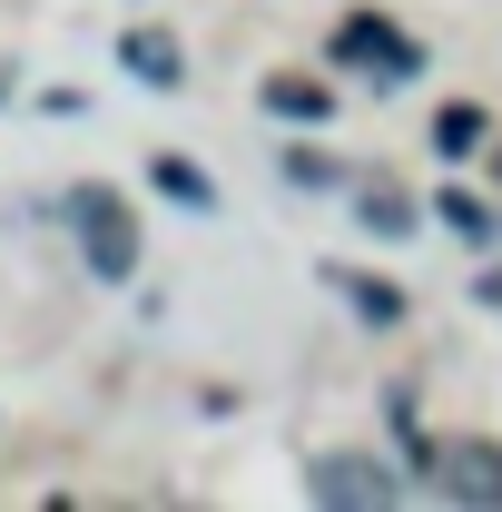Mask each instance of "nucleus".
<instances>
[{
  "mask_svg": "<svg viewBox=\"0 0 502 512\" xmlns=\"http://www.w3.org/2000/svg\"><path fill=\"white\" fill-rule=\"evenodd\" d=\"M158 188H168V197H188V207H207V178H197L188 158H158Z\"/></svg>",
  "mask_w": 502,
  "mask_h": 512,
  "instance_id": "1a4fd4ad",
  "label": "nucleus"
},
{
  "mask_svg": "<svg viewBox=\"0 0 502 512\" xmlns=\"http://www.w3.org/2000/svg\"><path fill=\"white\" fill-rule=\"evenodd\" d=\"M69 227H79V256H89L99 276H128V266H138V217H128V197L69 188Z\"/></svg>",
  "mask_w": 502,
  "mask_h": 512,
  "instance_id": "f257e3e1",
  "label": "nucleus"
},
{
  "mask_svg": "<svg viewBox=\"0 0 502 512\" xmlns=\"http://www.w3.org/2000/svg\"><path fill=\"white\" fill-rule=\"evenodd\" d=\"M335 60H355L365 79H414V69H424V50H414V40H404L394 20H375V10H355V20L335 30Z\"/></svg>",
  "mask_w": 502,
  "mask_h": 512,
  "instance_id": "f03ea898",
  "label": "nucleus"
},
{
  "mask_svg": "<svg viewBox=\"0 0 502 512\" xmlns=\"http://www.w3.org/2000/svg\"><path fill=\"white\" fill-rule=\"evenodd\" d=\"M306 493H315V503H345V512H384V503H394V473L365 463V453H325V463L306 473Z\"/></svg>",
  "mask_w": 502,
  "mask_h": 512,
  "instance_id": "7ed1b4c3",
  "label": "nucleus"
},
{
  "mask_svg": "<svg viewBox=\"0 0 502 512\" xmlns=\"http://www.w3.org/2000/svg\"><path fill=\"white\" fill-rule=\"evenodd\" d=\"M434 493L443 503H502V444H453L434 463Z\"/></svg>",
  "mask_w": 502,
  "mask_h": 512,
  "instance_id": "20e7f679",
  "label": "nucleus"
},
{
  "mask_svg": "<svg viewBox=\"0 0 502 512\" xmlns=\"http://www.w3.org/2000/svg\"><path fill=\"white\" fill-rule=\"evenodd\" d=\"M266 109H276V119H325V89L296 79V69H276V79H266Z\"/></svg>",
  "mask_w": 502,
  "mask_h": 512,
  "instance_id": "423d86ee",
  "label": "nucleus"
},
{
  "mask_svg": "<svg viewBox=\"0 0 502 512\" xmlns=\"http://www.w3.org/2000/svg\"><path fill=\"white\" fill-rule=\"evenodd\" d=\"M434 148H453V158L483 148V109H443V119H434Z\"/></svg>",
  "mask_w": 502,
  "mask_h": 512,
  "instance_id": "6e6552de",
  "label": "nucleus"
},
{
  "mask_svg": "<svg viewBox=\"0 0 502 512\" xmlns=\"http://www.w3.org/2000/svg\"><path fill=\"white\" fill-rule=\"evenodd\" d=\"M365 217H375L384 237H404V217H414V207H404V197H394V188H365Z\"/></svg>",
  "mask_w": 502,
  "mask_h": 512,
  "instance_id": "9b49d317",
  "label": "nucleus"
},
{
  "mask_svg": "<svg viewBox=\"0 0 502 512\" xmlns=\"http://www.w3.org/2000/svg\"><path fill=\"white\" fill-rule=\"evenodd\" d=\"M335 286L355 296V316H375V325H394V316H404V296H394V286H375V276H335Z\"/></svg>",
  "mask_w": 502,
  "mask_h": 512,
  "instance_id": "0eeeda50",
  "label": "nucleus"
},
{
  "mask_svg": "<svg viewBox=\"0 0 502 512\" xmlns=\"http://www.w3.org/2000/svg\"><path fill=\"white\" fill-rule=\"evenodd\" d=\"M434 217H443V227H463V237H483V227H493V217H483V207H473L463 188H443V207H434Z\"/></svg>",
  "mask_w": 502,
  "mask_h": 512,
  "instance_id": "9d476101",
  "label": "nucleus"
},
{
  "mask_svg": "<svg viewBox=\"0 0 502 512\" xmlns=\"http://www.w3.org/2000/svg\"><path fill=\"white\" fill-rule=\"evenodd\" d=\"M119 60L138 69V79H148V89H178V79H188V69H178V40H168V30H138V40H128Z\"/></svg>",
  "mask_w": 502,
  "mask_h": 512,
  "instance_id": "39448f33",
  "label": "nucleus"
}]
</instances>
